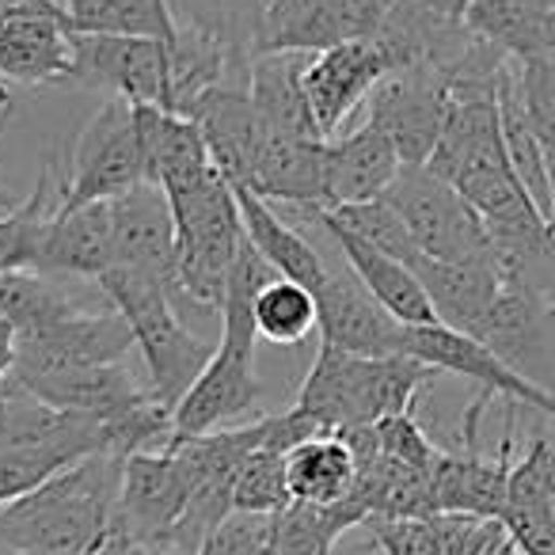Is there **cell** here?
<instances>
[{
    "label": "cell",
    "mask_w": 555,
    "mask_h": 555,
    "mask_svg": "<svg viewBox=\"0 0 555 555\" xmlns=\"http://www.w3.org/2000/svg\"><path fill=\"white\" fill-rule=\"evenodd\" d=\"M373 438H377V453L392 456V461L408 464V468H418L430 476L434 456H438V446L426 438V430L418 426L415 411H400V415H388L380 423H373Z\"/></svg>",
    "instance_id": "obj_39"
},
{
    "label": "cell",
    "mask_w": 555,
    "mask_h": 555,
    "mask_svg": "<svg viewBox=\"0 0 555 555\" xmlns=\"http://www.w3.org/2000/svg\"><path fill=\"white\" fill-rule=\"evenodd\" d=\"M232 198H236L240 232H244L247 244L259 251V259L267 262L278 278L297 282V286H305L309 294H317V286L327 274V262H324V255L312 247V240H305V232H297L270 202L255 198L244 186H232Z\"/></svg>",
    "instance_id": "obj_23"
},
{
    "label": "cell",
    "mask_w": 555,
    "mask_h": 555,
    "mask_svg": "<svg viewBox=\"0 0 555 555\" xmlns=\"http://www.w3.org/2000/svg\"><path fill=\"white\" fill-rule=\"evenodd\" d=\"M380 12V0H270L255 54H320L339 42L370 39Z\"/></svg>",
    "instance_id": "obj_11"
},
{
    "label": "cell",
    "mask_w": 555,
    "mask_h": 555,
    "mask_svg": "<svg viewBox=\"0 0 555 555\" xmlns=\"http://www.w3.org/2000/svg\"><path fill=\"white\" fill-rule=\"evenodd\" d=\"M73 309L77 305L57 286H50L47 274H35V270H4L0 274V320L16 332V339L47 332Z\"/></svg>",
    "instance_id": "obj_34"
},
{
    "label": "cell",
    "mask_w": 555,
    "mask_h": 555,
    "mask_svg": "<svg viewBox=\"0 0 555 555\" xmlns=\"http://www.w3.org/2000/svg\"><path fill=\"white\" fill-rule=\"evenodd\" d=\"M122 456H85L0 506V547L35 555H88L103 537L118 499Z\"/></svg>",
    "instance_id": "obj_1"
},
{
    "label": "cell",
    "mask_w": 555,
    "mask_h": 555,
    "mask_svg": "<svg viewBox=\"0 0 555 555\" xmlns=\"http://www.w3.org/2000/svg\"><path fill=\"white\" fill-rule=\"evenodd\" d=\"M133 111H138L141 145H145V183H153L164 198L186 194L194 183H202L214 171L191 118L168 115V111L156 107Z\"/></svg>",
    "instance_id": "obj_24"
},
{
    "label": "cell",
    "mask_w": 555,
    "mask_h": 555,
    "mask_svg": "<svg viewBox=\"0 0 555 555\" xmlns=\"http://www.w3.org/2000/svg\"><path fill=\"white\" fill-rule=\"evenodd\" d=\"M73 88H107L111 100L164 111L168 100V42L133 35H69Z\"/></svg>",
    "instance_id": "obj_7"
},
{
    "label": "cell",
    "mask_w": 555,
    "mask_h": 555,
    "mask_svg": "<svg viewBox=\"0 0 555 555\" xmlns=\"http://www.w3.org/2000/svg\"><path fill=\"white\" fill-rule=\"evenodd\" d=\"M400 354L430 365L434 373H453V377L472 380V385L479 388V396H487V400H506V403H514V408H532L544 418H552V411H555L552 388H540V385H532V380L517 377V373L509 370V365H502L491 350L479 347L468 335L453 332V327H441V324L403 327Z\"/></svg>",
    "instance_id": "obj_10"
},
{
    "label": "cell",
    "mask_w": 555,
    "mask_h": 555,
    "mask_svg": "<svg viewBox=\"0 0 555 555\" xmlns=\"http://www.w3.org/2000/svg\"><path fill=\"white\" fill-rule=\"evenodd\" d=\"M95 282H100L111 309L130 327L133 347L145 358L149 396L164 411H171L179 403V396L191 388V380L202 373V365L209 362L214 343H206L183 324L164 282H156V278L126 267H107Z\"/></svg>",
    "instance_id": "obj_3"
},
{
    "label": "cell",
    "mask_w": 555,
    "mask_h": 555,
    "mask_svg": "<svg viewBox=\"0 0 555 555\" xmlns=\"http://www.w3.org/2000/svg\"><path fill=\"white\" fill-rule=\"evenodd\" d=\"M130 350H133L130 327L122 324V317L115 309L107 312L73 309L69 317L50 324L47 332L16 339L9 380L16 388H27L35 380L62 377V373L126 362Z\"/></svg>",
    "instance_id": "obj_6"
},
{
    "label": "cell",
    "mask_w": 555,
    "mask_h": 555,
    "mask_svg": "<svg viewBox=\"0 0 555 555\" xmlns=\"http://www.w3.org/2000/svg\"><path fill=\"white\" fill-rule=\"evenodd\" d=\"M69 464L77 461H69L62 453H50V449H0V506L31 494L35 487L54 479Z\"/></svg>",
    "instance_id": "obj_38"
},
{
    "label": "cell",
    "mask_w": 555,
    "mask_h": 555,
    "mask_svg": "<svg viewBox=\"0 0 555 555\" xmlns=\"http://www.w3.org/2000/svg\"><path fill=\"white\" fill-rule=\"evenodd\" d=\"M385 555H438L434 517H365Z\"/></svg>",
    "instance_id": "obj_42"
},
{
    "label": "cell",
    "mask_w": 555,
    "mask_h": 555,
    "mask_svg": "<svg viewBox=\"0 0 555 555\" xmlns=\"http://www.w3.org/2000/svg\"><path fill=\"white\" fill-rule=\"evenodd\" d=\"M259 400L262 385L255 377V350H236L217 343L209 362L202 365L191 388L171 408L168 446L251 423V418H259Z\"/></svg>",
    "instance_id": "obj_9"
},
{
    "label": "cell",
    "mask_w": 555,
    "mask_h": 555,
    "mask_svg": "<svg viewBox=\"0 0 555 555\" xmlns=\"http://www.w3.org/2000/svg\"><path fill=\"white\" fill-rule=\"evenodd\" d=\"M145 183V145L138 111L126 100H107L77 133L65 179H57V206L111 202Z\"/></svg>",
    "instance_id": "obj_4"
},
{
    "label": "cell",
    "mask_w": 555,
    "mask_h": 555,
    "mask_svg": "<svg viewBox=\"0 0 555 555\" xmlns=\"http://www.w3.org/2000/svg\"><path fill=\"white\" fill-rule=\"evenodd\" d=\"M461 24L506 62L555 57V0H468Z\"/></svg>",
    "instance_id": "obj_25"
},
{
    "label": "cell",
    "mask_w": 555,
    "mask_h": 555,
    "mask_svg": "<svg viewBox=\"0 0 555 555\" xmlns=\"http://www.w3.org/2000/svg\"><path fill=\"white\" fill-rule=\"evenodd\" d=\"M365 100H370L365 122L385 133L403 168H423L449 107L446 80L418 69H400L388 73Z\"/></svg>",
    "instance_id": "obj_12"
},
{
    "label": "cell",
    "mask_w": 555,
    "mask_h": 555,
    "mask_svg": "<svg viewBox=\"0 0 555 555\" xmlns=\"http://www.w3.org/2000/svg\"><path fill=\"white\" fill-rule=\"evenodd\" d=\"M434 540L438 555H494L506 544V532L499 521L468 514H434Z\"/></svg>",
    "instance_id": "obj_40"
},
{
    "label": "cell",
    "mask_w": 555,
    "mask_h": 555,
    "mask_svg": "<svg viewBox=\"0 0 555 555\" xmlns=\"http://www.w3.org/2000/svg\"><path fill=\"white\" fill-rule=\"evenodd\" d=\"M400 156L377 126L362 122L350 133H335L320 149V206L373 202L400 176Z\"/></svg>",
    "instance_id": "obj_18"
},
{
    "label": "cell",
    "mask_w": 555,
    "mask_h": 555,
    "mask_svg": "<svg viewBox=\"0 0 555 555\" xmlns=\"http://www.w3.org/2000/svg\"><path fill=\"white\" fill-rule=\"evenodd\" d=\"M324 214L332 217L343 232H350L354 240L370 244L373 251L388 255V259L403 262V267H411V262L418 259V251H415V244H411L408 229H403L400 214H396L385 198L354 202V206H335V209H324Z\"/></svg>",
    "instance_id": "obj_36"
},
{
    "label": "cell",
    "mask_w": 555,
    "mask_h": 555,
    "mask_svg": "<svg viewBox=\"0 0 555 555\" xmlns=\"http://www.w3.org/2000/svg\"><path fill=\"white\" fill-rule=\"evenodd\" d=\"M317 305V335L324 347L358 358L400 354L403 327L365 294L350 267H327L324 282L312 294Z\"/></svg>",
    "instance_id": "obj_14"
},
{
    "label": "cell",
    "mask_w": 555,
    "mask_h": 555,
    "mask_svg": "<svg viewBox=\"0 0 555 555\" xmlns=\"http://www.w3.org/2000/svg\"><path fill=\"white\" fill-rule=\"evenodd\" d=\"M69 69L65 12L50 0H12L0 16V77L20 85H69Z\"/></svg>",
    "instance_id": "obj_15"
},
{
    "label": "cell",
    "mask_w": 555,
    "mask_h": 555,
    "mask_svg": "<svg viewBox=\"0 0 555 555\" xmlns=\"http://www.w3.org/2000/svg\"><path fill=\"white\" fill-rule=\"evenodd\" d=\"M332 555H335V552H332Z\"/></svg>",
    "instance_id": "obj_46"
},
{
    "label": "cell",
    "mask_w": 555,
    "mask_h": 555,
    "mask_svg": "<svg viewBox=\"0 0 555 555\" xmlns=\"http://www.w3.org/2000/svg\"><path fill=\"white\" fill-rule=\"evenodd\" d=\"M115 262L111 251V202L54 209L42 232L35 274H77L100 278Z\"/></svg>",
    "instance_id": "obj_22"
},
{
    "label": "cell",
    "mask_w": 555,
    "mask_h": 555,
    "mask_svg": "<svg viewBox=\"0 0 555 555\" xmlns=\"http://www.w3.org/2000/svg\"><path fill=\"white\" fill-rule=\"evenodd\" d=\"M88 555H149V547L141 544V540H133L130 532L115 521V514H111L107 529H103V537L95 540Z\"/></svg>",
    "instance_id": "obj_43"
},
{
    "label": "cell",
    "mask_w": 555,
    "mask_h": 555,
    "mask_svg": "<svg viewBox=\"0 0 555 555\" xmlns=\"http://www.w3.org/2000/svg\"><path fill=\"white\" fill-rule=\"evenodd\" d=\"M183 506H186V476L171 449L122 456L115 521L122 525L133 540L153 547L156 540L179 521Z\"/></svg>",
    "instance_id": "obj_16"
},
{
    "label": "cell",
    "mask_w": 555,
    "mask_h": 555,
    "mask_svg": "<svg viewBox=\"0 0 555 555\" xmlns=\"http://www.w3.org/2000/svg\"><path fill=\"white\" fill-rule=\"evenodd\" d=\"M365 521V509L354 494L312 506V502H289L270 517V552L267 555H332L335 540L347 529Z\"/></svg>",
    "instance_id": "obj_31"
},
{
    "label": "cell",
    "mask_w": 555,
    "mask_h": 555,
    "mask_svg": "<svg viewBox=\"0 0 555 555\" xmlns=\"http://www.w3.org/2000/svg\"><path fill=\"white\" fill-rule=\"evenodd\" d=\"M438 377L441 373L408 354L358 358L320 343L317 362L294 408L309 415L324 434L347 430V426H373L400 411H415V403Z\"/></svg>",
    "instance_id": "obj_2"
},
{
    "label": "cell",
    "mask_w": 555,
    "mask_h": 555,
    "mask_svg": "<svg viewBox=\"0 0 555 555\" xmlns=\"http://www.w3.org/2000/svg\"><path fill=\"white\" fill-rule=\"evenodd\" d=\"M294 214H301L305 221H317L320 229H324L327 236L335 240V247H339L343 259H347L350 274H354L358 282H362L365 294H370L373 301H377L380 309H385L388 317L396 320V324H400V327L434 324L430 301H426L423 286H418V278L411 274V270L403 267V262L388 259V255L373 251L370 244L354 240L350 232H343L339 224H335L332 217H327L320 206H297Z\"/></svg>",
    "instance_id": "obj_21"
},
{
    "label": "cell",
    "mask_w": 555,
    "mask_h": 555,
    "mask_svg": "<svg viewBox=\"0 0 555 555\" xmlns=\"http://www.w3.org/2000/svg\"><path fill=\"white\" fill-rule=\"evenodd\" d=\"M267 552H270V517L236 514V509L198 547V555H267Z\"/></svg>",
    "instance_id": "obj_41"
},
{
    "label": "cell",
    "mask_w": 555,
    "mask_h": 555,
    "mask_svg": "<svg viewBox=\"0 0 555 555\" xmlns=\"http://www.w3.org/2000/svg\"><path fill=\"white\" fill-rule=\"evenodd\" d=\"M12 354H16V332H12V327L4 324V320H0V380L9 377Z\"/></svg>",
    "instance_id": "obj_44"
},
{
    "label": "cell",
    "mask_w": 555,
    "mask_h": 555,
    "mask_svg": "<svg viewBox=\"0 0 555 555\" xmlns=\"http://www.w3.org/2000/svg\"><path fill=\"white\" fill-rule=\"evenodd\" d=\"M69 35H133V39L176 42V20L168 0H69L65 4Z\"/></svg>",
    "instance_id": "obj_32"
},
{
    "label": "cell",
    "mask_w": 555,
    "mask_h": 555,
    "mask_svg": "<svg viewBox=\"0 0 555 555\" xmlns=\"http://www.w3.org/2000/svg\"><path fill=\"white\" fill-rule=\"evenodd\" d=\"M255 339L278 343V347H297L317 332V305L312 294L286 278H270L267 286L255 294L251 305Z\"/></svg>",
    "instance_id": "obj_35"
},
{
    "label": "cell",
    "mask_w": 555,
    "mask_h": 555,
    "mask_svg": "<svg viewBox=\"0 0 555 555\" xmlns=\"http://www.w3.org/2000/svg\"><path fill=\"white\" fill-rule=\"evenodd\" d=\"M286 468L289 502H312V506H332L354 491V456L339 434H317V438L297 441L282 461Z\"/></svg>",
    "instance_id": "obj_29"
},
{
    "label": "cell",
    "mask_w": 555,
    "mask_h": 555,
    "mask_svg": "<svg viewBox=\"0 0 555 555\" xmlns=\"http://www.w3.org/2000/svg\"><path fill=\"white\" fill-rule=\"evenodd\" d=\"M198 130L209 164L229 186H247L255 171V156L262 145V122L247 100V85H217L198 95L186 115Z\"/></svg>",
    "instance_id": "obj_20"
},
{
    "label": "cell",
    "mask_w": 555,
    "mask_h": 555,
    "mask_svg": "<svg viewBox=\"0 0 555 555\" xmlns=\"http://www.w3.org/2000/svg\"><path fill=\"white\" fill-rule=\"evenodd\" d=\"M411 274L418 278L426 301L434 309V324L453 327V332L468 335L491 297L499 294L502 278L491 262H438L418 255L411 262Z\"/></svg>",
    "instance_id": "obj_27"
},
{
    "label": "cell",
    "mask_w": 555,
    "mask_h": 555,
    "mask_svg": "<svg viewBox=\"0 0 555 555\" xmlns=\"http://www.w3.org/2000/svg\"><path fill=\"white\" fill-rule=\"evenodd\" d=\"M286 453H278L270 446H259L244 456L236 479H232V509L236 514H262L274 517L278 509L289 506L286 491V468H282Z\"/></svg>",
    "instance_id": "obj_37"
},
{
    "label": "cell",
    "mask_w": 555,
    "mask_h": 555,
    "mask_svg": "<svg viewBox=\"0 0 555 555\" xmlns=\"http://www.w3.org/2000/svg\"><path fill=\"white\" fill-rule=\"evenodd\" d=\"M270 0H168L176 27L221 42L232 57L251 62Z\"/></svg>",
    "instance_id": "obj_33"
},
{
    "label": "cell",
    "mask_w": 555,
    "mask_h": 555,
    "mask_svg": "<svg viewBox=\"0 0 555 555\" xmlns=\"http://www.w3.org/2000/svg\"><path fill=\"white\" fill-rule=\"evenodd\" d=\"M494 111H499V133H502V153L514 171V179L521 183V191L529 194V202L537 206V214L544 221H552V153L537 141V133L529 130L521 107L514 100V85H509V62L494 88Z\"/></svg>",
    "instance_id": "obj_30"
},
{
    "label": "cell",
    "mask_w": 555,
    "mask_h": 555,
    "mask_svg": "<svg viewBox=\"0 0 555 555\" xmlns=\"http://www.w3.org/2000/svg\"><path fill=\"white\" fill-rule=\"evenodd\" d=\"M499 525L517 555H555V453L537 434L521 461L509 464Z\"/></svg>",
    "instance_id": "obj_17"
},
{
    "label": "cell",
    "mask_w": 555,
    "mask_h": 555,
    "mask_svg": "<svg viewBox=\"0 0 555 555\" xmlns=\"http://www.w3.org/2000/svg\"><path fill=\"white\" fill-rule=\"evenodd\" d=\"M309 65V54H255L247 65V100L259 115L267 133H286V138H320L312 122L309 100H305L301 73Z\"/></svg>",
    "instance_id": "obj_26"
},
{
    "label": "cell",
    "mask_w": 555,
    "mask_h": 555,
    "mask_svg": "<svg viewBox=\"0 0 555 555\" xmlns=\"http://www.w3.org/2000/svg\"><path fill=\"white\" fill-rule=\"evenodd\" d=\"M320 149L317 138H286V133L262 130V145L255 156L251 191L262 202H282V206H320Z\"/></svg>",
    "instance_id": "obj_28"
},
{
    "label": "cell",
    "mask_w": 555,
    "mask_h": 555,
    "mask_svg": "<svg viewBox=\"0 0 555 555\" xmlns=\"http://www.w3.org/2000/svg\"><path fill=\"white\" fill-rule=\"evenodd\" d=\"M111 267L138 270L168 289L176 267V224L168 202L153 183H138L133 191L111 198Z\"/></svg>",
    "instance_id": "obj_19"
},
{
    "label": "cell",
    "mask_w": 555,
    "mask_h": 555,
    "mask_svg": "<svg viewBox=\"0 0 555 555\" xmlns=\"http://www.w3.org/2000/svg\"><path fill=\"white\" fill-rule=\"evenodd\" d=\"M479 347H487L502 365L532 385L547 388V370H552L555 347V312L552 294L521 286V282H502L499 294L468 332Z\"/></svg>",
    "instance_id": "obj_8"
},
{
    "label": "cell",
    "mask_w": 555,
    "mask_h": 555,
    "mask_svg": "<svg viewBox=\"0 0 555 555\" xmlns=\"http://www.w3.org/2000/svg\"><path fill=\"white\" fill-rule=\"evenodd\" d=\"M392 73L385 50L373 39L339 42L332 50L309 54V65L301 73L305 100H309L312 122H317L320 138H335L343 133V122L354 115V107Z\"/></svg>",
    "instance_id": "obj_13"
},
{
    "label": "cell",
    "mask_w": 555,
    "mask_h": 555,
    "mask_svg": "<svg viewBox=\"0 0 555 555\" xmlns=\"http://www.w3.org/2000/svg\"><path fill=\"white\" fill-rule=\"evenodd\" d=\"M0 555H35V552H9V547H0Z\"/></svg>",
    "instance_id": "obj_45"
},
{
    "label": "cell",
    "mask_w": 555,
    "mask_h": 555,
    "mask_svg": "<svg viewBox=\"0 0 555 555\" xmlns=\"http://www.w3.org/2000/svg\"><path fill=\"white\" fill-rule=\"evenodd\" d=\"M380 198L400 214L418 255L438 262H491V236L476 209L426 168H400Z\"/></svg>",
    "instance_id": "obj_5"
}]
</instances>
